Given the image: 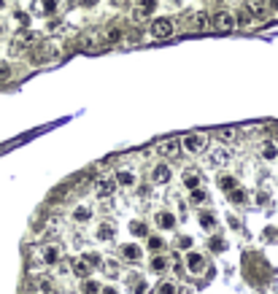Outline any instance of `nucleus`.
Returning <instances> with one entry per match:
<instances>
[{"instance_id":"obj_11","label":"nucleus","mask_w":278,"mask_h":294,"mask_svg":"<svg viewBox=\"0 0 278 294\" xmlns=\"http://www.w3.org/2000/svg\"><path fill=\"white\" fill-rule=\"evenodd\" d=\"M154 224L159 227V230H173V227H176V216L170 214V211H159V214L154 216Z\"/></svg>"},{"instance_id":"obj_7","label":"nucleus","mask_w":278,"mask_h":294,"mask_svg":"<svg viewBox=\"0 0 278 294\" xmlns=\"http://www.w3.org/2000/svg\"><path fill=\"white\" fill-rule=\"evenodd\" d=\"M116 189V178H108V176H103V178L95 181V192H98V197H111Z\"/></svg>"},{"instance_id":"obj_10","label":"nucleus","mask_w":278,"mask_h":294,"mask_svg":"<svg viewBox=\"0 0 278 294\" xmlns=\"http://www.w3.org/2000/svg\"><path fill=\"white\" fill-rule=\"evenodd\" d=\"M41 259H43V265H60V248L54 246V243L43 246L41 248Z\"/></svg>"},{"instance_id":"obj_3","label":"nucleus","mask_w":278,"mask_h":294,"mask_svg":"<svg viewBox=\"0 0 278 294\" xmlns=\"http://www.w3.org/2000/svg\"><path fill=\"white\" fill-rule=\"evenodd\" d=\"M211 24H214L216 30H235L238 27V19L232 11H216L214 17H211Z\"/></svg>"},{"instance_id":"obj_36","label":"nucleus","mask_w":278,"mask_h":294,"mask_svg":"<svg viewBox=\"0 0 278 294\" xmlns=\"http://www.w3.org/2000/svg\"><path fill=\"white\" fill-rule=\"evenodd\" d=\"M192 200H195V202H203V200H205V192L200 189V186H197V189H192Z\"/></svg>"},{"instance_id":"obj_32","label":"nucleus","mask_w":278,"mask_h":294,"mask_svg":"<svg viewBox=\"0 0 278 294\" xmlns=\"http://www.w3.org/2000/svg\"><path fill=\"white\" fill-rule=\"evenodd\" d=\"M41 14H54V8H57V0H41Z\"/></svg>"},{"instance_id":"obj_17","label":"nucleus","mask_w":278,"mask_h":294,"mask_svg":"<svg viewBox=\"0 0 278 294\" xmlns=\"http://www.w3.org/2000/svg\"><path fill=\"white\" fill-rule=\"evenodd\" d=\"M181 178H184V186L186 189H197V186H200V173H197L195 167H186L184 170V176H181Z\"/></svg>"},{"instance_id":"obj_25","label":"nucleus","mask_w":278,"mask_h":294,"mask_svg":"<svg viewBox=\"0 0 278 294\" xmlns=\"http://www.w3.org/2000/svg\"><path fill=\"white\" fill-rule=\"evenodd\" d=\"M200 227H203V230H214L216 227V219H214V214H208V211H203V214H200Z\"/></svg>"},{"instance_id":"obj_23","label":"nucleus","mask_w":278,"mask_h":294,"mask_svg":"<svg viewBox=\"0 0 278 294\" xmlns=\"http://www.w3.org/2000/svg\"><path fill=\"white\" fill-rule=\"evenodd\" d=\"M92 219V208L89 205H79L73 211V221H89Z\"/></svg>"},{"instance_id":"obj_38","label":"nucleus","mask_w":278,"mask_h":294,"mask_svg":"<svg viewBox=\"0 0 278 294\" xmlns=\"http://www.w3.org/2000/svg\"><path fill=\"white\" fill-rule=\"evenodd\" d=\"M179 246L181 248H189L192 246V237H179Z\"/></svg>"},{"instance_id":"obj_34","label":"nucleus","mask_w":278,"mask_h":294,"mask_svg":"<svg viewBox=\"0 0 278 294\" xmlns=\"http://www.w3.org/2000/svg\"><path fill=\"white\" fill-rule=\"evenodd\" d=\"M216 135H219V138L224 140V143H230V140L235 138V130H227V127H224V130H219V133H216Z\"/></svg>"},{"instance_id":"obj_30","label":"nucleus","mask_w":278,"mask_h":294,"mask_svg":"<svg viewBox=\"0 0 278 294\" xmlns=\"http://www.w3.org/2000/svg\"><path fill=\"white\" fill-rule=\"evenodd\" d=\"M130 232H133L135 237H143L146 235V224L143 221H133V224H130Z\"/></svg>"},{"instance_id":"obj_9","label":"nucleus","mask_w":278,"mask_h":294,"mask_svg":"<svg viewBox=\"0 0 278 294\" xmlns=\"http://www.w3.org/2000/svg\"><path fill=\"white\" fill-rule=\"evenodd\" d=\"M179 149H181V143L176 138H168V140H162V143H157V151H159L162 157H170V159L179 154Z\"/></svg>"},{"instance_id":"obj_6","label":"nucleus","mask_w":278,"mask_h":294,"mask_svg":"<svg viewBox=\"0 0 278 294\" xmlns=\"http://www.w3.org/2000/svg\"><path fill=\"white\" fill-rule=\"evenodd\" d=\"M100 43H103V35H100L98 30H89V33H84L81 38H79V49H98Z\"/></svg>"},{"instance_id":"obj_28","label":"nucleus","mask_w":278,"mask_h":294,"mask_svg":"<svg viewBox=\"0 0 278 294\" xmlns=\"http://www.w3.org/2000/svg\"><path fill=\"white\" fill-rule=\"evenodd\" d=\"M151 270H154V273L168 270V259H165V256H154V259H151Z\"/></svg>"},{"instance_id":"obj_22","label":"nucleus","mask_w":278,"mask_h":294,"mask_svg":"<svg viewBox=\"0 0 278 294\" xmlns=\"http://www.w3.org/2000/svg\"><path fill=\"white\" fill-rule=\"evenodd\" d=\"M259 154L265 157V159H278V146L273 143V140H267V143H262Z\"/></svg>"},{"instance_id":"obj_27","label":"nucleus","mask_w":278,"mask_h":294,"mask_svg":"<svg viewBox=\"0 0 278 294\" xmlns=\"http://www.w3.org/2000/svg\"><path fill=\"white\" fill-rule=\"evenodd\" d=\"M219 186H221L224 192H230V189H235V186H238V178H235V176H221V178H219Z\"/></svg>"},{"instance_id":"obj_45","label":"nucleus","mask_w":278,"mask_h":294,"mask_svg":"<svg viewBox=\"0 0 278 294\" xmlns=\"http://www.w3.org/2000/svg\"><path fill=\"white\" fill-rule=\"evenodd\" d=\"M3 6H6V0H0V8H3Z\"/></svg>"},{"instance_id":"obj_13","label":"nucleus","mask_w":278,"mask_h":294,"mask_svg":"<svg viewBox=\"0 0 278 294\" xmlns=\"http://www.w3.org/2000/svg\"><path fill=\"white\" fill-rule=\"evenodd\" d=\"M98 240H103V243H114L116 240V227L111 224V221H103V224L98 227Z\"/></svg>"},{"instance_id":"obj_43","label":"nucleus","mask_w":278,"mask_h":294,"mask_svg":"<svg viewBox=\"0 0 278 294\" xmlns=\"http://www.w3.org/2000/svg\"><path fill=\"white\" fill-rule=\"evenodd\" d=\"M6 33V22H3V19H0V35Z\"/></svg>"},{"instance_id":"obj_31","label":"nucleus","mask_w":278,"mask_h":294,"mask_svg":"<svg viewBox=\"0 0 278 294\" xmlns=\"http://www.w3.org/2000/svg\"><path fill=\"white\" fill-rule=\"evenodd\" d=\"M159 294H176V283L173 281H162L159 283Z\"/></svg>"},{"instance_id":"obj_37","label":"nucleus","mask_w":278,"mask_h":294,"mask_svg":"<svg viewBox=\"0 0 278 294\" xmlns=\"http://www.w3.org/2000/svg\"><path fill=\"white\" fill-rule=\"evenodd\" d=\"M165 243L159 240V237H149V248H154V251H159V248H162Z\"/></svg>"},{"instance_id":"obj_20","label":"nucleus","mask_w":278,"mask_h":294,"mask_svg":"<svg viewBox=\"0 0 278 294\" xmlns=\"http://www.w3.org/2000/svg\"><path fill=\"white\" fill-rule=\"evenodd\" d=\"M122 256L130 262H138L140 259V248L135 246V243H127V246H122Z\"/></svg>"},{"instance_id":"obj_41","label":"nucleus","mask_w":278,"mask_h":294,"mask_svg":"<svg viewBox=\"0 0 278 294\" xmlns=\"http://www.w3.org/2000/svg\"><path fill=\"white\" fill-rule=\"evenodd\" d=\"M267 8H270V11H278V0H267Z\"/></svg>"},{"instance_id":"obj_39","label":"nucleus","mask_w":278,"mask_h":294,"mask_svg":"<svg viewBox=\"0 0 278 294\" xmlns=\"http://www.w3.org/2000/svg\"><path fill=\"white\" fill-rule=\"evenodd\" d=\"M214 251H224V240H219V237H216V240H214Z\"/></svg>"},{"instance_id":"obj_14","label":"nucleus","mask_w":278,"mask_h":294,"mask_svg":"<svg viewBox=\"0 0 278 294\" xmlns=\"http://www.w3.org/2000/svg\"><path fill=\"white\" fill-rule=\"evenodd\" d=\"M114 178H116V186H122V189H133L135 186V173L133 170H119Z\"/></svg>"},{"instance_id":"obj_24","label":"nucleus","mask_w":278,"mask_h":294,"mask_svg":"<svg viewBox=\"0 0 278 294\" xmlns=\"http://www.w3.org/2000/svg\"><path fill=\"white\" fill-rule=\"evenodd\" d=\"M227 195H230V202H235V205H246V200H249V197H246V192L240 189V186H235V189H230V192H227Z\"/></svg>"},{"instance_id":"obj_1","label":"nucleus","mask_w":278,"mask_h":294,"mask_svg":"<svg viewBox=\"0 0 278 294\" xmlns=\"http://www.w3.org/2000/svg\"><path fill=\"white\" fill-rule=\"evenodd\" d=\"M173 33H176V24H173V19H168V17H159V19H154V22L149 24V35L154 40H165Z\"/></svg>"},{"instance_id":"obj_8","label":"nucleus","mask_w":278,"mask_h":294,"mask_svg":"<svg viewBox=\"0 0 278 294\" xmlns=\"http://www.w3.org/2000/svg\"><path fill=\"white\" fill-rule=\"evenodd\" d=\"M227 162H230V151L227 149H211V154H208V165L211 167H224Z\"/></svg>"},{"instance_id":"obj_40","label":"nucleus","mask_w":278,"mask_h":294,"mask_svg":"<svg viewBox=\"0 0 278 294\" xmlns=\"http://www.w3.org/2000/svg\"><path fill=\"white\" fill-rule=\"evenodd\" d=\"M17 19H19L22 24H27V14H24V11H17Z\"/></svg>"},{"instance_id":"obj_15","label":"nucleus","mask_w":278,"mask_h":294,"mask_svg":"<svg viewBox=\"0 0 278 294\" xmlns=\"http://www.w3.org/2000/svg\"><path fill=\"white\" fill-rule=\"evenodd\" d=\"M170 178H173V173H170L168 165H157L154 173H151V181H154V184H168Z\"/></svg>"},{"instance_id":"obj_12","label":"nucleus","mask_w":278,"mask_h":294,"mask_svg":"<svg viewBox=\"0 0 278 294\" xmlns=\"http://www.w3.org/2000/svg\"><path fill=\"white\" fill-rule=\"evenodd\" d=\"M186 267H189L195 275H200V273L205 270V259L200 254H195V251H189V254H186Z\"/></svg>"},{"instance_id":"obj_42","label":"nucleus","mask_w":278,"mask_h":294,"mask_svg":"<svg viewBox=\"0 0 278 294\" xmlns=\"http://www.w3.org/2000/svg\"><path fill=\"white\" fill-rule=\"evenodd\" d=\"M114 6H124V3H130V0H111Z\"/></svg>"},{"instance_id":"obj_16","label":"nucleus","mask_w":278,"mask_h":294,"mask_svg":"<svg viewBox=\"0 0 278 294\" xmlns=\"http://www.w3.org/2000/svg\"><path fill=\"white\" fill-rule=\"evenodd\" d=\"M70 267H73L76 278H89V273H92V267H89V262L84 259V256H81V259H73V262H70Z\"/></svg>"},{"instance_id":"obj_26","label":"nucleus","mask_w":278,"mask_h":294,"mask_svg":"<svg viewBox=\"0 0 278 294\" xmlns=\"http://www.w3.org/2000/svg\"><path fill=\"white\" fill-rule=\"evenodd\" d=\"M235 19H238V27H251V24H254V17H251V14L246 11V8H243L240 14H238Z\"/></svg>"},{"instance_id":"obj_35","label":"nucleus","mask_w":278,"mask_h":294,"mask_svg":"<svg viewBox=\"0 0 278 294\" xmlns=\"http://www.w3.org/2000/svg\"><path fill=\"white\" fill-rule=\"evenodd\" d=\"M98 292H100V286H98L95 281H87V283H84V294H98Z\"/></svg>"},{"instance_id":"obj_33","label":"nucleus","mask_w":278,"mask_h":294,"mask_svg":"<svg viewBox=\"0 0 278 294\" xmlns=\"http://www.w3.org/2000/svg\"><path fill=\"white\" fill-rule=\"evenodd\" d=\"M8 78H11V65L3 62V65H0V84H6Z\"/></svg>"},{"instance_id":"obj_44","label":"nucleus","mask_w":278,"mask_h":294,"mask_svg":"<svg viewBox=\"0 0 278 294\" xmlns=\"http://www.w3.org/2000/svg\"><path fill=\"white\" fill-rule=\"evenodd\" d=\"M103 294H116V292H114V289H105V292H103Z\"/></svg>"},{"instance_id":"obj_5","label":"nucleus","mask_w":278,"mask_h":294,"mask_svg":"<svg viewBox=\"0 0 278 294\" xmlns=\"http://www.w3.org/2000/svg\"><path fill=\"white\" fill-rule=\"evenodd\" d=\"M189 27L195 30V33H205V30H211V14L208 11H197L189 17Z\"/></svg>"},{"instance_id":"obj_18","label":"nucleus","mask_w":278,"mask_h":294,"mask_svg":"<svg viewBox=\"0 0 278 294\" xmlns=\"http://www.w3.org/2000/svg\"><path fill=\"white\" fill-rule=\"evenodd\" d=\"M33 292L35 294H54V283L49 278H35L33 281Z\"/></svg>"},{"instance_id":"obj_19","label":"nucleus","mask_w":278,"mask_h":294,"mask_svg":"<svg viewBox=\"0 0 278 294\" xmlns=\"http://www.w3.org/2000/svg\"><path fill=\"white\" fill-rule=\"evenodd\" d=\"M119 40H124V30L122 27H108L105 30V35H103V43H119Z\"/></svg>"},{"instance_id":"obj_21","label":"nucleus","mask_w":278,"mask_h":294,"mask_svg":"<svg viewBox=\"0 0 278 294\" xmlns=\"http://www.w3.org/2000/svg\"><path fill=\"white\" fill-rule=\"evenodd\" d=\"M243 8H246V11H249L254 19H259L262 14H265V6H262V0H249V3H246Z\"/></svg>"},{"instance_id":"obj_29","label":"nucleus","mask_w":278,"mask_h":294,"mask_svg":"<svg viewBox=\"0 0 278 294\" xmlns=\"http://www.w3.org/2000/svg\"><path fill=\"white\" fill-rule=\"evenodd\" d=\"M105 275H108V278H116V275H119V265H116L114 259H105Z\"/></svg>"},{"instance_id":"obj_4","label":"nucleus","mask_w":278,"mask_h":294,"mask_svg":"<svg viewBox=\"0 0 278 294\" xmlns=\"http://www.w3.org/2000/svg\"><path fill=\"white\" fill-rule=\"evenodd\" d=\"M154 8H157V0H138L135 3V11H133V19L135 22H146L154 14Z\"/></svg>"},{"instance_id":"obj_2","label":"nucleus","mask_w":278,"mask_h":294,"mask_svg":"<svg viewBox=\"0 0 278 294\" xmlns=\"http://www.w3.org/2000/svg\"><path fill=\"white\" fill-rule=\"evenodd\" d=\"M181 146H184L189 154H200V151H205V146H208V135L205 133H189L181 138Z\"/></svg>"}]
</instances>
